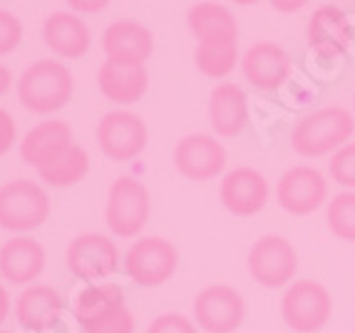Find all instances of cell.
Here are the masks:
<instances>
[{"instance_id":"obj_1","label":"cell","mask_w":355,"mask_h":333,"mask_svg":"<svg viewBox=\"0 0 355 333\" xmlns=\"http://www.w3.org/2000/svg\"><path fill=\"white\" fill-rule=\"evenodd\" d=\"M75 95V78L70 67L55 58L37 60L25 67L18 80V102L28 112L53 114Z\"/></svg>"},{"instance_id":"obj_2","label":"cell","mask_w":355,"mask_h":333,"mask_svg":"<svg viewBox=\"0 0 355 333\" xmlns=\"http://www.w3.org/2000/svg\"><path fill=\"white\" fill-rule=\"evenodd\" d=\"M355 135V117L345 108H320L296 122L291 147L301 157H326L348 144Z\"/></svg>"},{"instance_id":"obj_3","label":"cell","mask_w":355,"mask_h":333,"mask_svg":"<svg viewBox=\"0 0 355 333\" xmlns=\"http://www.w3.org/2000/svg\"><path fill=\"white\" fill-rule=\"evenodd\" d=\"M152 216V196L142 179L117 177L110 185L105 204L107 229L119 239H135Z\"/></svg>"},{"instance_id":"obj_4","label":"cell","mask_w":355,"mask_h":333,"mask_svg":"<svg viewBox=\"0 0 355 333\" xmlns=\"http://www.w3.org/2000/svg\"><path fill=\"white\" fill-rule=\"evenodd\" d=\"M50 216V196L33 179H12L0 187V229L28 234Z\"/></svg>"},{"instance_id":"obj_5","label":"cell","mask_w":355,"mask_h":333,"mask_svg":"<svg viewBox=\"0 0 355 333\" xmlns=\"http://www.w3.org/2000/svg\"><path fill=\"white\" fill-rule=\"evenodd\" d=\"M333 316V296L313 279H301L286 286L281 298V318L293 333H318Z\"/></svg>"},{"instance_id":"obj_6","label":"cell","mask_w":355,"mask_h":333,"mask_svg":"<svg viewBox=\"0 0 355 333\" xmlns=\"http://www.w3.org/2000/svg\"><path fill=\"white\" fill-rule=\"evenodd\" d=\"M246 266L251 279L263 289H286L296 281L298 251L281 234H263L251 244Z\"/></svg>"},{"instance_id":"obj_7","label":"cell","mask_w":355,"mask_h":333,"mask_svg":"<svg viewBox=\"0 0 355 333\" xmlns=\"http://www.w3.org/2000/svg\"><path fill=\"white\" fill-rule=\"evenodd\" d=\"M125 271L137 286L154 289L177 274L179 251L164 237H139L125 254Z\"/></svg>"},{"instance_id":"obj_8","label":"cell","mask_w":355,"mask_h":333,"mask_svg":"<svg viewBox=\"0 0 355 333\" xmlns=\"http://www.w3.org/2000/svg\"><path fill=\"white\" fill-rule=\"evenodd\" d=\"M65 264L75 279L85 281V284H100V281L117 274L119 249L105 234L87 232L75 237L67 244Z\"/></svg>"},{"instance_id":"obj_9","label":"cell","mask_w":355,"mask_h":333,"mask_svg":"<svg viewBox=\"0 0 355 333\" xmlns=\"http://www.w3.org/2000/svg\"><path fill=\"white\" fill-rule=\"evenodd\" d=\"M149 142V130L144 119L130 110L107 112L97 122V144L102 155L112 162H132L144 152Z\"/></svg>"},{"instance_id":"obj_10","label":"cell","mask_w":355,"mask_h":333,"mask_svg":"<svg viewBox=\"0 0 355 333\" xmlns=\"http://www.w3.org/2000/svg\"><path fill=\"white\" fill-rule=\"evenodd\" d=\"M246 318L241 291L229 284H211L196 293L194 323L207 333H234Z\"/></svg>"},{"instance_id":"obj_11","label":"cell","mask_w":355,"mask_h":333,"mask_svg":"<svg viewBox=\"0 0 355 333\" xmlns=\"http://www.w3.org/2000/svg\"><path fill=\"white\" fill-rule=\"evenodd\" d=\"M276 202L293 216H308L328 204V179L315 166H291L276 185Z\"/></svg>"},{"instance_id":"obj_12","label":"cell","mask_w":355,"mask_h":333,"mask_svg":"<svg viewBox=\"0 0 355 333\" xmlns=\"http://www.w3.org/2000/svg\"><path fill=\"white\" fill-rule=\"evenodd\" d=\"M226 147L214 135H187L174 147V166L189 182H211L226 169Z\"/></svg>"},{"instance_id":"obj_13","label":"cell","mask_w":355,"mask_h":333,"mask_svg":"<svg viewBox=\"0 0 355 333\" xmlns=\"http://www.w3.org/2000/svg\"><path fill=\"white\" fill-rule=\"evenodd\" d=\"M271 185L254 166H234L221 177L219 199L234 216H254L268 204Z\"/></svg>"},{"instance_id":"obj_14","label":"cell","mask_w":355,"mask_h":333,"mask_svg":"<svg viewBox=\"0 0 355 333\" xmlns=\"http://www.w3.org/2000/svg\"><path fill=\"white\" fill-rule=\"evenodd\" d=\"M308 48L320 60H336L350 50L355 40V28L350 18L336 6H320L313 10L306 28Z\"/></svg>"},{"instance_id":"obj_15","label":"cell","mask_w":355,"mask_h":333,"mask_svg":"<svg viewBox=\"0 0 355 333\" xmlns=\"http://www.w3.org/2000/svg\"><path fill=\"white\" fill-rule=\"evenodd\" d=\"M102 50L107 55V62L125 67H144L154 53V35L147 25L137 23V20H114L102 33Z\"/></svg>"},{"instance_id":"obj_16","label":"cell","mask_w":355,"mask_h":333,"mask_svg":"<svg viewBox=\"0 0 355 333\" xmlns=\"http://www.w3.org/2000/svg\"><path fill=\"white\" fill-rule=\"evenodd\" d=\"M241 72L256 89L271 92L291 78V58L281 45L268 40L254 42L241 58Z\"/></svg>"},{"instance_id":"obj_17","label":"cell","mask_w":355,"mask_h":333,"mask_svg":"<svg viewBox=\"0 0 355 333\" xmlns=\"http://www.w3.org/2000/svg\"><path fill=\"white\" fill-rule=\"evenodd\" d=\"M72 144H75V135H72L70 122H65V119H42L20 139V160L37 172L53 160H58Z\"/></svg>"},{"instance_id":"obj_18","label":"cell","mask_w":355,"mask_h":333,"mask_svg":"<svg viewBox=\"0 0 355 333\" xmlns=\"http://www.w3.org/2000/svg\"><path fill=\"white\" fill-rule=\"evenodd\" d=\"M45 262H48L45 246L28 234L8 239L0 246V276L10 284H35L45 268Z\"/></svg>"},{"instance_id":"obj_19","label":"cell","mask_w":355,"mask_h":333,"mask_svg":"<svg viewBox=\"0 0 355 333\" xmlns=\"http://www.w3.org/2000/svg\"><path fill=\"white\" fill-rule=\"evenodd\" d=\"M249 97L239 85L219 83L209 95V125L216 137H239L249 127Z\"/></svg>"},{"instance_id":"obj_20","label":"cell","mask_w":355,"mask_h":333,"mask_svg":"<svg viewBox=\"0 0 355 333\" xmlns=\"http://www.w3.org/2000/svg\"><path fill=\"white\" fill-rule=\"evenodd\" d=\"M65 301L48 284H30L15 301V318L25 331L45 333L62 318Z\"/></svg>"},{"instance_id":"obj_21","label":"cell","mask_w":355,"mask_h":333,"mask_svg":"<svg viewBox=\"0 0 355 333\" xmlns=\"http://www.w3.org/2000/svg\"><path fill=\"white\" fill-rule=\"evenodd\" d=\"M42 40L58 58L77 60L87 55L92 45V33L77 12H53L42 23Z\"/></svg>"},{"instance_id":"obj_22","label":"cell","mask_w":355,"mask_h":333,"mask_svg":"<svg viewBox=\"0 0 355 333\" xmlns=\"http://www.w3.org/2000/svg\"><path fill=\"white\" fill-rule=\"evenodd\" d=\"M100 92L114 105H135L144 97L149 87L147 67H125L114 62H102L97 70Z\"/></svg>"},{"instance_id":"obj_23","label":"cell","mask_w":355,"mask_h":333,"mask_svg":"<svg viewBox=\"0 0 355 333\" xmlns=\"http://www.w3.org/2000/svg\"><path fill=\"white\" fill-rule=\"evenodd\" d=\"M187 25H189L191 35L199 40H211V37H239V25L234 12L221 3H196L187 12Z\"/></svg>"},{"instance_id":"obj_24","label":"cell","mask_w":355,"mask_h":333,"mask_svg":"<svg viewBox=\"0 0 355 333\" xmlns=\"http://www.w3.org/2000/svg\"><path fill=\"white\" fill-rule=\"evenodd\" d=\"M119 306H125L122 286L100 281V284H89L85 291L77 293L75 304H72V314H75V321L85 328L89 323L100 321L102 316L119 309Z\"/></svg>"},{"instance_id":"obj_25","label":"cell","mask_w":355,"mask_h":333,"mask_svg":"<svg viewBox=\"0 0 355 333\" xmlns=\"http://www.w3.org/2000/svg\"><path fill=\"white\" fill-rule=\"evenodd\" d=\"M194 62L202 75L211 80L229 78L234 67L241 62L239 60V37H211V40H199L194 50Z\"/></svg>"},{"instance_id":"obj_26","label":"cell","mask_w":355,"mask_h":333,"mask_svg":"<svg viewBox=\"0 0 355 333\" xmlns=\"http://www.w3.org/2000/svg\"><path fill=\"white\" fill-rule=\"evenodd\" d=\"M87 172H89L87 149L75 142L58 160H53L50 164L42 166V169H37V177H40V182L55 187V189H67V187H75L77 182H83L87 177Z\"/></svg>"},{"instance_id":"obj_27","label":"cell","mask_w":355,"mask_h":333,"mask_svg":"<svg viewBox=\"0 0 355 333\" xmlns=\"http://www.w3.org/2000/svg\"><path fill=\"white\" fill-rule=\"evenodd\" d=\"M328 232L340 241L355 244V191H340L326 204Z\"/></svg>"},{"instance_id":"obj_28","label":"cell","mask_w":355,"mask_h":333,"mask_svg":"<svg viewBox=\"0 0 355 333\" xmlns=\"http://www.w3.org/2000/svg\"><path fill=\"white\" fill-rule=\"evenodd\" d=\"M328 174L336 185L355 191V142L343 144L338 152H333L331 162H328Z\"/></svg>"},{"instance_id":"obj_29","label":"cell","mask_w":355,"mask_h":333,"mask_svg":"<svg viewBox=\"0 0 355 333\" xmlns=\"http://www.w3.org/2000/svg\"><path fill=\"white\" fill-rule=\"evenodd\" d=\"M135 328H137L135 314L125 304L119 306V309L110 311L107 316H102L100 321L85 326L83 333H135Z\"/></svg>"},{"instance_id":"obj_30","label":"cell","mask_w":355,"mask_h":333,"mask_svg":"<svg viewBox=\"0 0 355 333\" xmlns=\"http://www.w3.org/2000/svg\"><path fill=\"white\" fill-rule=\"evenodd\" d=\"M23 42V23L15 12L0 8V55H10Z\"/></svg>"},{"instance_id":"obj_31","label":"cell","mask_w":355,"mask_h":333,"mask_svg":"<svg viewBox=\"0 0 355 333\" xmlns=\"http://www.w3.org/2000/svg\"><path fill=\"white\" fill-rule=\"evenodd\" d=\"M147 333H199V328L184 314H162L149 323Z\"/></svg>"},{"instance_id":"obj_32","label":"cell","mask_w":355,"mask_h":333,"mask_svg":"<svg viewBox=\"0 0 355 333\" xmlns=\"http://www.w3.org/2000/svg\"><path fill=\"white\" fill-rule=\"evenodd\" d=\"M18 142V125L8 110L0 108V157H6Z\"/></svg>"},{"instance_id":"obj_33","label":"cell","mask_w":355,"mask_h":333,"mask_svg":"<svg viewBox=\"0 0 355 333\" xmlns=\"http://www.w3.org/2000/svg\"><path fill=\"white\" fill-rule=\"evenodd\" d=\"M112 0H67V6L72 8V12L80 15H92V12H102Z\"/></svg>"},{"instance_id":"obj_34","label":"cell","mask_w":355,"mask_h":333,"mask_svg":"<svg viewBox=\"0 0 355 333\" xmlns=\"http://www.w3.org/2000/svg\"><path fill=\"white\" fill-rule=\"evenodd\" d=\"M271 3V8L273 10H279V12H298L301 8H306V3L308 0H268Z\"/></svg>"},{"instance_id":"obj_35","label":"cell","mask_w":355,"mask_h":333,"mask_svg":"<svg viewBox=\"0 0 355 333\" xmlns=\"http://www.w3.org/2000/svg\"><path fill=\"white\" fill-rule=\"evenodd\" d=\"M8 314H10V296H8L6 286L0 284V323L6 321Z\"/></svg>"},{"instance_id":"obj_36","label":"cell","mask_w":355,"mask_h":333,"mask_svg":"<svg viewBox=\"0 0 355 333\" xmlns=\"http://www.w3.org/2000/svg\"><path fill=\"white\" fill-rule=\"evenodd\" d=\"M10 85H12V72L6 65H0V97L10 89Z\"/></svg>"},{"instance_id":"obj_37","label":"cell","mask_w":355,"mask_h":333,"mask_svg":"<svg viewBox=\"0 0 355 333\" xmlns=\"http://www.w3.org/2000/svg\"><path fill=\"white\" fill-rule=\"evenodd\" d=\"M234 6H256V3H261V0H231Z\"/></svg>"},{"instance_id":"obj_38","label":"cell","mask_w":355,"mask_h":333,"mask_svg":"<svg viewBox=\"0 0 355 333\" xmlns=\"http://www.w3.org/2000/svg\"><path fill=\"white\" fill-rule=\"evenodd\" d=\"M353 112H355V97H353Z\"/></svg>"},{"instance_id":"obj_39","label":"cell","mask_w":355,"mask_h":333,"mask_svg":"<svg viewBox=\"0 0 355 333\" xmlns=\"http://www.w3.org/2000/svg\"><path fill=\"white\" fill-rule=\"evenodd\" d=\"M0 333H8V331H0Z\"/></svg>"}]
</instances>
